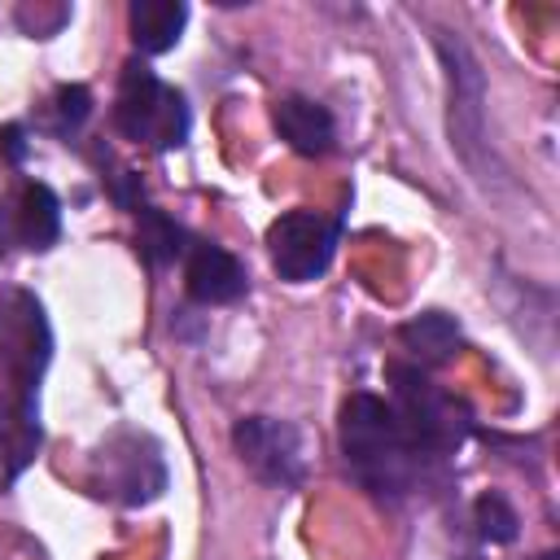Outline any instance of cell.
Here are the masks:
<instances>
[{"instance_id": "cell-1", "label": "cell", "mask_w": 560, "mask_h": 560, "mask_svg": "<svg viewBox=\"0 0 560 560\" xmlns=\"http://www.w3.org/2000/svg\"><path fill=\"white\" fill-rule=\"evenodd\" d=\"M337 442L346 468L376 499H402L416 481V451L402 438L394 411L376 394H350L337 416Z\"/></svg>"}, {"instance_id": "cell-2", "label": "cell", "mask_w": 560, "mask_h": 560, "mask_svg": "<svg viewBox=\"0 0 560 560\" xmlns=\"http://www.w3.org/2000/svg\"><path fill=\"white\" fill-rule=\"evenodd\" d=\"M389 411L416 455H446L468 433V411L411 363H389Z\"/></svg>"}, {"instance_id": "cell-3", "label": "cell", "mask_w": 560, "mask_h": 560, "mask_svg": "<svg viewBox=\"0 0 560 560\" xmlns=\"http://www.w3.org/2000/svg\"><path fill=\"white\" fill-rule=\"evenodd\" d=\"M114 127L149 149H179L188 140V105L144 61H127L114 96Z\"/></svg>"}, {"instance_id": "cell-4", "label": "cell", "mask_w": 560, "mask_h": 560, "mask_svg": "<svg viewBox=\"0 0 560 560\" xmlns=\"http://www.w3.org/2000/svg\"><path fill=\"white\" fill-rule=\"evenodd\" d=\"M92 486L101 499L140 508L166 490V455L140 429H114L92 455Z\"/></svg>"}, {"instance_id": "cell-5", "label": "cell", "mask_w": 560, "mask_h": 560, "mask_svg": "<svg viewBox=\"0 0 560 560\" xmlns=\"http://www.w3.org/2000/svg\"><path fill=\"white\" fill-rule=\"evenodd\" d=\"M52 354V332L44 319V306L26 289L0 293V372L4 394L39 398V376Z\"/></svg>"}, {"instance_id": "cell-6", "label": "cell", "mask_w": 560, "mask_h": 560, "mask_svg": "<svg viewBox=\"0 0 560 560\" xmlns=\"http://www.w3.org/2000/svg\"><path fill=\"white\" fill-rule=\"evenodd\" d=\"M438 57L446 66V96H451V144L464 153V162H477V149L486 144V79L468 44L451 31H438Z\"/></svg>"}, {"instance_id": "cell-7", "label": "cell", "mask_w": 560, "mask_h": 560, "mask_svg": "<svg viewBox=\"0 0 560 560\" xmlns=\"http://www.w3.org/2000/svg\"><path fill=\"white\" fill-rule=\"evenodd\" d=\"M232 446L241 455V464L267 481V486H298L302 472H306V455H302V433L298 424L289 420H276V416H245L236 420L232 429Z\"/></svg>"}, {"instance_id": "cell-8", "label": "cell", "mask_w": 560, "mask_h": 560, "mask_svg": "<svg viewBox=\"0 0 560 560\" xmlns=\"http://www.w3.org/2000/svg\"><path fill=\"white\" fill-rule=\"evenodd\" d=\"M337 245V228L315 214V210H289L267 228V249H271V267L280 271V280L289 284H306L315 280Z\"/></svg>"}, {"instance_id": "cell-9", "label": "cell", "mask_w": 560, "mask_h": 560, "mask_svg": "<svg viewBox=\"0 0 560 560\" xmlns=\"http://www.w3.org/2000/svg\"><path fill=\"white\" fill-rule=\"evenodd\" d=\"M184 284H188V298L201 302V306H223V302H236L245 293V267L236 254H228L223 245H192L188 249V262H184Z\"/></svg>"}, {"instance_id": "cell-10", "label": "cell", "mask_w": 560, "mask_h": 560, "mask_svg": "<svg viewBox=\"0 0 560 560\" xmlns=\"http://www.w3.org/2000/svg\"><path fill=\"white\" fill-rule=\"evenodd\" d=\"M39 398L0 389V481H13L39 451Z\"/></svg>"}, {"instance_id": "cell-11", "label": "cell", "mask_w": 560, "mask_h": 560, "mask_svg": "<svg viewBox=\"0 0 560 560\" xmlns=\"http://www.w3.org/2000/svg\"><path fill=\"white\" fill-rule=\"evenodd\" d=\"M271 118H276L280 140L302 158H324L332 149V140H337L332 114L311 96H280Z\"/></svg>"}, {"instance_id": "cell-12", "label": "cell", "mask_w": 560, "mask_h": 560, "mask_svg": "<svg viewBox=\"0 0 560 560\" xmlns=\"http://www.w3.org/2000/svg\"><path fill=\"white\" fill-rule=\"evenodd\" d=\"M131 22V39L140 52H166L179 44V31L188 22V4L184 0H131L127 9Z\"/></svg>"}, {"instance_id": "cell-13", "label": "cell", "mask_w": 560, "mask_h": 560, "mask_svg": "<svg viewBox=\"0 0 560 560\" xmlns=\"http://www.w3.org/2000/svg\"><path fill=\"white\" fill-rule=\"evenodd\" d=\"M61 232V206L52 197V188L44 184H26L18 192V206H13V236L26 245V249H48Z\"/></svg>"}, {"instance_id": "cell-14", "label": "cell", "mask_w": 560, "mask_h": 560, "mask_svg": "<svg viewBox=\"0 0 560 560\" xmlns=\"http://www.w3.org/2000/svg\"><path fill=\"white\" fill-rule=\"evenodd\" d=\"M398 337H402V346H407L416 359H424V363H446V359L455 354V346H459V324H455L451 315H442V311H424V315L407 319V324L398 328Z\"/></svg>"}, {"instance_id": "cell-15", "label": "cell", "mask_w": 560, "mask_h": 560, "mask_svg": "<svg viewBox=\"0 0 560 560\" xmlns=\"http://www.w3.org/2000/svg\"><path fill=\"white\" fill-rule=\"evenodd\" d=\"M136 219H140V249H144V258L149 262H171L179 254V241H184L179 223H171L153 206H136Z\"/></svg>"}, {"instance_id": "cell-16", "label": "cell", "mask_w": 560, "mask_h": 560, "mask_svg": "<svg viewBox=\"0 0 560 560\" xmlns=\"http://www.w3.org/2000/svg\"><path fill=\"white\" fill-rule=\"evenodd\" d=\"M516 512H512V503L503 499V494H481L477 499V529H481V538H490V542H512L516 538Z\"/></svg>"}, {"instance_id": "cell-17", "label": "cell", "mask_w": 560, "mask_h": 560, "mask_svg": "<svg viewBox=\"0 0 560 560\" xmlns=\"http://www.w3.org/2000/svg\"><path fill=\"white\" fill-rule=\"evenodd\" d=\"M66 18H70L66 4H22V9H18V26H22L26 35H39V39L52 35Z\"/></svg>"}, {"instance_id": "cell-18", "label": "cell", "mask_w": 560, "mask_h": 560, "mask_svg": "<svg viewBox=\"0 0 560 560\" xmlns=\"http://www.w3.org/2000/svg\"><path fill=\"white\" fill-rule=\"evenodd\" d=\"M88 114H92V96H88V88L70 83V88H61V92H57V118H61V127H66V131H74Z\"/></svg>"}, {"instance_id": "cell-19", "label": "cell", "mask_w": 560, "mask_h": 560, "mask_svg": "<svg viewBox=\"0 0 560 560\" xmlns=\"http://www.w3.org/2000/svg\"><path fill=\"white\" fill-rule=\"evenodd\" d=\"M538 560H560V556H556V551H547V556H538Z\"/></svg>"}]
</instances>
